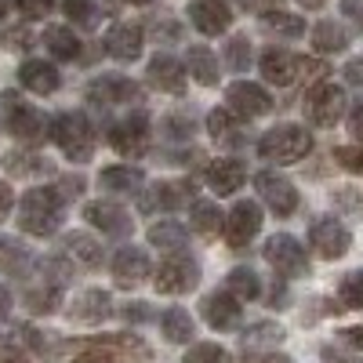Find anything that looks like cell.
Listing matches in <instances>:
<instances>
[{
  "instance_id": "obj_7",
  "label": "cell",
  "mask_w": 363,
  "mask_h": 363,
  "mask_svg": "<svg viewBox=\"0 0 363 363\" xmlns=\"http://www.w3.org/2000/svg\"><path fill=\"white\" fill-rule=\"evenodd\" d=\"M345 113V91L335 84H316L306 95V116L316 128H335Z\"/></svg>"
},
{
  "instance_id": "obj_23",
  "label": "cell",
  "mask_w": 363,
  "mask_h": 363,
  "mask_svg": "<svg viewBox=\"0 0 363 363\" xmlns=\"http://www.w3.org/2000/svg\"><path fill=\"white\" fill-rule=\"evenodd\" d=\"M99 186L116 193V196H135L142 186H145V174L138 167H106L99 174Z\"/></svg>"
},
{
  "instance_id": "obj_50",
  "label": "cell",
  "mask_w": 363,
  "mask_h": 363,
  "mask_svg": "<svg viewBox=\"0 0 363 363\" xmlns=\"http://www.w3.org/2000/svg\"><path fill=\"white\" fill-rule=\"evenodd\" d=\"M69 363H116L109 352H99V349H91V352H84V356H77V359H69Z\"/></svg>"
},
{
  "instance_id": "obj_35",
  "label": "cell",
  "mask_w": 363,
  "mask_h": 363,
  "mask_svg": "<svg viewBox=\"0 0 363 363\" xmlns=\"http://www.w3.org/2000/svg\"><path fill=\"white\" fill-rule=\"evenodd\" d=\"M262 26L272 29V33H280V37H301L306 33L301 15H287V11H262Z\"/></svg>"
},
{
  "instance_id": "obj_49",
  "label": "cell",
  "mask_w": 363,
  "mask_h": 363,
  "mask_svg": "<svg viewBox=\"0 0 363 363\" xmlns=\"http://www.w3.org/2000/svg\"><path fill=\"white\" fill-rule=\"evenodd\" d=\"M11 207H15V193H11V186H4V182H0V222L8 218Z\"/></svg>"
},
{
  "instance_id": "obj_14",
  "label": "cell",
  "mask_w": 363,
  "mask_h": 363,
  "mask_svg": "<svg viewBox=\"0 0 363 363\" xmlns=\"http://www.w3.org/2000/svg\"><path fill=\"white\" fill-rule=\"evenodd\" d=\"M84 218L95 225V229L109 233V236H131V229H135V222L128 218V211L120 207V203H109V200L87 203V207H84Z\"/></svg>"
},
{
  "instance_id": "obj_55",
  "label": "cell",
  "mask_w": 363,
  "mask_h": 363,
  "mask_svg": "<svg viewBox=\"0 0 363 363\" xmlns=\"http://www.w3.org/2000/svg\"><path fill=\"white\" fill-rule=\"evenodd\" d=\"M128 320H149V309L145 306H131L128 309Z\"/></svg>"
},
{
  "instance_id": "obj_27",
  "label": "cell",
  "mask_w": 363,
  "mask_h": 363,
  "mask_svg": "<svg viewBox=\"0 0 363 363\" xmlns=\"http://www.w3.org/2000/svg\"><path fill=\"white\" fill-rule=\"evenodd\" d=\"M186 229H182L178 222H157L153 229H149V244L167 251V255H186Z\"/></svg>"
},
{
  "instance_id": "obj_42",
  "label": "cell",
  "mask_w": 363,
  "mask_h": 363,
  "mask_svg": "<svg viewBox=\"0 0 363 363\" xmlns=\"http://www.w3.org/2000/svg\"><path fill=\"white\" fill-rule=\"evenodd\" d=\"M335 157L349 174H363V145H342V149H335Z\"/></svg>"
},
{
  "instance_id": "obj_39",
  "label": "cell",
  "mask_w": 363,
  "mask_h": 363,
  "mask_svg": "<svg viewBox=\"0 0 363 363\" xmlns=\"http://www.w3.org/2000/svg\"><path fill=\"white\" fill-rule=\"evenodd\" d=\"M62 11L77 22V26H95L99 22V4L95 0H62Z\"/></svg>"
},
{
  "instance_id": "obj_2",
  "label": "cell",
  "mask_w": 363,
  "mask_h": 363,
  "mask_svg": "<svg viewBox=\"0 0 363 363\" xmlns=\"http://www.w3.org/2000/svg\"><path fill=\"white\" fill-rule=\"evenodd\" d=\"M309 149H313V135L298 124H277L258 142V153L269 164H298L309 157Z\"/></svg>"
},
{
  "instance_id": "obj_56",
  "label": "cell",
  "mask_w": 363,
  "mask_h": 363,
  "mask_svg": "<svg viewBox=\"0 0 363 363\" xmlns=\"http://www.w3.org/2000/svg\"><path fill=\"white\" fill-rule=\"evenodd\" d=\"M244 4H247V8H255V11H265L269 0H244Z\"/></svg>"
},
{
  "instance_id": "obj_25",
  "label": "cell",
  "mask_w": 363,
  "mask_h": 363,
  "mask_svg": "<svg viewBox=\"0 0 363 363\" xmlns=\"http://www.w3.org/2000/svg\"><path fill=\"white\" fill-rule=\"evenodd\" d=\"M113 309H109V294L106 291H84L77 301H73V309H69V316L77 320V323H99V320H106Z\"/></svg>"
},
{
  "instance_id": "obj_51",
  "label": "cell",
  "mask_w": 363,
  "mask_h": 363,
  "mask_svg": "<svg viewBox=\"0 0 363 363\" xmlns=\"http://www.w3.org/2000/svg\"><path fill=\"white\" fill-rule=\"evenodd\" d=\"M342 342L352 345V349H363V327H345L342 330Z\"/></svg>"
},
{
  "instance_id": "obj_24",
  "label": "cell",
  "mask_w": 363,
  "mask_h": 363,
  "mask_svg": "<svg viewBox=\"0 0 363 363\" xmlns=\"http://www.w3.org/2000/svg\"><path fill=\"white\" fill-rule=\"evenodd\" d=\"M193 196L189 186H174V182H157L149 196H142V211H174L178 203H186Z\"/></svg>"
},
{
  "instance_id": "obj_9",
  "label": "cell",
  "mask_w": 363,
  "mask_h": 363,
  "mask_svg": "<svg viewBox=\"0 0 363 363\" xmlns=\"http://www.w3.org/2000/svg\"><path fill=\"white\" fill-rule=\"evenodd\" d=\"M225 102H229V113H233V116H244V120L265 116V113L272 109V95H269L262 84H251V80H236V84H229Z\"/></svg>"
},
{
  "instance_id": "obj_45",
  "label": "cell",
  "mask_w": 363,
  "mask_h": 363,
  "mask_svg": "<svg viewBox=\"0 0 363 363\" xmlns=\"http://www.w3.org/2000/svg\"><path fill=\"white\" fill-rule=\"evenodd\" d=\"M0 265H22V251L11 240H0Z\"/></svg>"
},
{
  "instance_id": "obj_52",
  "label": "cell",
  "mask_w": 363,
  "mask_h": 363,
  "mask_svg": "<svg viewBox=\"0 0 363 363\" xmlns=\"http://www.w3.org/2000/svg\"><path fill=\"white\" fill-rule=\"evenodd\" d=\"M345 80L349 84H363V58H352V62L345 66Z\"/></svg>"
},
{
  "instance_id": "obj_29",
  "label": "cell",
  "mask_w": 363,
  "mask_h": 363,
  "mask_svg": "<svg viewBox=\"0 0 363 363\" xmlns=\"http://www.w3.org/2000/svg\"><path fill=\"white\" fill-rule=\"evenodd\" d=\"M207 131H211V138H215V142H244V128H240L236 124V116L229 113V109H211L207 113Z\"/></svg>"
},
{
  "instance_id": "obj_40",
  "label": "cell",
  "mask_w": 363,
  "mask_h": 363,
  "mask_svg": "<svg viewBox=\"0 0 363 363\" xmlns=\"http://www.w3.org/2000/svg\"><path fill=\"white\" fill-rule=\"evenodd\" d=\"M284 338V330L277 323H255L247 335H244V345L247 349H258V345H272V342H280Z\"/></svg>"
},
{
  "instance_id": "obj_57",
  "label": "cell",
  "mask_w": 363,
  "mask_h": 363,
  "mask_svg": "<svg viewBox=\"0 0 363 363\" xmlns=\"http://www.w3.org/2000/svg\"><path fill=\"white\" fill-rule=\"evenodd\" d=\"M298 4H306V8H320L323 0H298Z\"/></svg>"
},
{
  "instance_id": "obj_34",
  "label": "cell",
  "mask_w": 363,
  "mask_h": 363,
  "mask_svg": "<svg viewBox=\"0 0 363 363\" xmlns=\"http://www.w3.org/2000/svg\"><path fill=\"white\" fill-rule=\"evenodd\" d=\"M225 287H229V294L236 301H251V298L262 294V284H258V277H255L251 269H233L229 277H225Z\"/></svg>"
},
{
  "instance_id": "obj_20",
  "label": "cell",
  "mask_w": 363,
  "mask_h": 363,
  "mask_svg": "<svg viewBox=\"0 0 363 363\" xmlns=\"http://www.w3.org/2000/svg\"><path fill=\"white\" fill-rule=\"evenodd\" d=\"M149 84L167 95H186V66H178V58L171 55H157L149 62Z\"/></svg>"
},
{
  "instance_id": "obj_19",
  "label": "cell",
  "mask_w": 363,
  "mask_h": 363,
  "mask_svg": "<svg viewBox=\"0 0 363 363\" xmlns=\"http://www.w3.org/2000/svg\"><path fill=\"white\" fill-rule=\"evenodd\" d=\"M262 73H265L269 84L287 87V84H294V80L301 77V58H294V55L284 51V48H269V51L262 55Z\"/></svg>"
},
{
  "instance_id": "obj_33",
  "label": "cell",
  "mask_w": 363,
  "mask_h": 363,
  "mask_svg": "<svg viewBox=\"0 0 363 363\" xmlns=\"http://www.w3.org/2000/svg\"><path fill=\"white\" fill-rule=\"evenodd\" d=\"M160 327H164V338L174 342V345H182V342H189V338H193V316H189L186 309H178V306L164 313Z\"/></svg>"
},
{
  "instance_id": "obj_1",
  "label": "cell",
  "mask_w": 363,
  "mask_h": 363,
  "mask_svg": "<svg viewBox=\"0 0 363 363\" xmlns=\"http://www.w3.org/2000/svg\"><path fill=\"white\" fill-rule=\"evenodd\" d=\"M62 196L55 189H29L22 200H18V225L22 233H33V236H51L58 225H62Z\"/></svg>"
},
{
  "instance_id": "obj_43",
  "label": "cell",
  "mask_w": 363,
  "mask_h": 363,
  "mask_svg": "<svg viewBox=\"0 0 363 363\" xmlns=\"http://www.w3.org/2000/svg\"><path fill=\"white\" fill-rule=\"evenodd\" d=\"M15 4H18V11L29 15V18H44V15H51L55 0H15Z\"/></svg>"
},
{
  "instance_id": "obj_21",
  "label": "cell",
  "mask_w": 363,
  "mask_h": 363,
  "mask_svg": "<svg viewBox=\"0 0 363 363\" xmlns=\"http://www.w3.org/2000/svg\"><path fill=\"white\" fill-rule=\"evenodd\" d=\"M106 51L113 58H120V62H135L142 55V29L131 22H116L106 33Z\"/></svg>"
},
{
  "instance_id": "obj_54",
  "label": "cell",
  "mask_w": 363,
  "mask_h": 363,
  "mask_svg": "<svg viewBox=\"0 0 363 363\" xmlns=\"http://www.w3.org/2000/svg\"><path fill=\"white\" fill-rule=\"evenodd\" d=\"M11 313V294H8V287L4 284H0V320H4Z\"/></svg>"
},
{
  "instance_id": "obj_5",
  "label": "cell",
  "mask_w": 363,
  "mask_h": 363,
  "mask_svg": "<svg viewBox=\"0 0 363 363\" xmlns=\"http://www.w3.org/2000/svg\"><path fill=\"white\" fill-rule=\"evenodd\" d=\"M262 251H265V262L277 272H284V277H309V255L294 236H287V233L269 236Z\"/></svg>"
},
{
  "instance_id": "obj_11",
  "label": "cell",
  "mask_w": 363,
  "mask_h": 363,
  "mask_svg": "<svg viewBox=\"0 0 363 363\" xmlns=\"http://www.w3.org/2000/svg\"><path fill=\"white\" fill-rule=\"evenodd\" d=\"M255 186H258L262 200L269 203V211H272L277 218L294 215V207H298V189L291 186L284 174H277V171H262V174L255 178Z\"/></svg>"
},
{
  "instance_id": "obj_46",
  "label": "cell",
  "mask_w": 363,
  "mask_h": 363,
  "mask_svg": "<svg viewBox=\"0 0 363 363\" xmlns=\"http://www.w3.org/2000/svg\"><path fill=\"white\" fill-rule=\"evenodd\" d=\"M349 131L363 142V99H359V102H352V109H349Z\"/></svg>"
},
{
  "instance_id": "obj_48",
  "label": "cell",
  "mask_w": 363,
  "mask_h": 363,
  "mask_svg": "<svg viewBox=\"0 0 363 363\" xmlns=\"http://www.w3.org/2000/svg\"><path fill=\"white\" fill-rule=\"evenodd\" d=\"M244 363H291L284 352H247Z\"/></svg>"
},
{
  "instance_id": "obj_37",
  "label": "cell",
  "mask_w": 363,
  "mask_h": 363,
  "mask_svg": "<svg viewBox=\"0 0 363 363\" xmlns=\"http://www.w3.org/2000/svg\"><path fill=\"white\" fill-rule=\"evenodd\" d=\"M338 298H342V306H345V309H363V269L349 272V277L342 280Z\"/></svg>"
},
{
  "instance_id": "obj_13",
  "label": "cell",
  "mask_w": 363,
  "mask_h": 363,
  "mask_svg": "<svg viewBox=\"0 0 363 363\" xmlns=\"http://www.w3.org/2000/svg\"><path fill=\"white\" fill-rule=\"evenodd\" d=\"M186 15L203 37H218L233 26V11H229L225 0H193V4L186 8Z\"/></svg>"
},
{
  "instance_id": "obj_59",
  "label": "cell",
  "mask_w": 363,
  "mask_h": 363,
  "mask_svg": "<svg viewBox=\"0 0 363 363\" xmlns=\"http://www.w3.org/2000/svg\"><path fill=\"white\" fill-rule=\"evenodd\" d=\"M128 4H149V0H128Z\"/></svg>"
},
{
  "instance_id": "obj_17",
  "label": "cell",
  "mask_w": 363,
  "mask_h": 363,
  "mask_svg": "<svg viewBox=\"0 0 363 363\" xmlns=\"http://www.w3.org/2000/svg\"><path fill=\"white\" fill-rule=\"evenodd\" d=\"M200 316L207 320V327H215V330H233L240 323V301L229 291H215V294L203 298Z\"/></svg>"
},
{
  "instance_id": "obj_16",
  "label": "cell",
  "mask_w": 363,
  "mask_h": 363,
  "mask_svg": "<svg viewBox=\"0 0 363 363\" xmlns=\"http://www.w3.org/2000/svg\"><path fill=\"white\" fill-rule=\"evenodd\" d=\"M244 182H247V164L236 160V157H222V160H215L207 167V186L218 196H233Z\"/></svg>"
},
{
  "instance_id": "obj_8",
  "label": "cell",
  "mask_w": 363,
  "mask_h": 363,
  "mask_svg": "<svg viewBox=\"0 0 363 363\" xmlns=\"http://www.w3.org/2000/svg\"><path fill=\"white\" fill-rule=\"evenodd\" d=\"M200 284V265L189 255H171L157 269V291L160 294H189Z\"/></svg>"
},
{
  "instance_id": "obj_53",
  "label": "cell",
  "mask_w": 363,
  "mask_h": 363,
  "mask_svg": "<svg viewBox=\"0 0 363 363\" xmlns=\"http://www.w3.org/2000/svg\"><path fill=\"white\" fill-rule=\"evenodd\" d=\"M0 363H29V359L15 345H0Z\"/></svg>"
},
{
  "instance_id": "obj_41",
  "label": "cell",
  "mask_w": 363,
  "mask_h": 363,
  "mask_svg": "<svg viewBox=\"0 0 363 363\" xmlns=\"http://www.w3.org/2000/svg\"><path fill=\"white\" fill-rule=\"evenodd\" d=\"M225 62H229L236 73H244V69H247V62H251V44H247V37L229 40V48H225Z\"/></svg>"
},
{
  "instance_id": "obj_12",
  "label": "cell",
  "mask_w": 363,
  "mask_h": 363,
  "mask_svg": "<svg viewBox=\"0 0 363 363\" xmlns=\"http://www.w3.org/2000/svg\"><path fill=\"white\" fill-rule=\"evenodd\" d=\"M262 229V211L255 200H236L233 211L225 215V240L233 247H247L251 240L258 236Z\"/></svg>"
},
{
  "instance_id": "obj_4",
  "label": "cell",
  "mask_w": 363,
  "mask_h": 363,
  "mask_svg": "<svg viewBox=\"0 0 363 363\" xmlns=\"http://www.w3.org/2000/svg\"><path fill=\"white\" fill-rule=\"evenodd\" d=\"M0 109H4V116H8V131L18 138V142H26V145H40L44 138H48V116L37 109V106H29V102H22L18 95H0Z\"/></svg>"
},
{
  "instance_id": "obj_28",
  "label": "cell",
  "mask_w": 363,
  "mask_h": 363,
  "mask_svg": "<svg viewBox=\"0 0 363 363\" xmlns=\"http://www.w3.org/2000/svg\"><path fill=\"white\" fill-rule=\"evenodd\" d=\"M44 48L55 55V58H77L80 55V40H77V33L69 26H48L44 29Z\"/></svg>"
},
{
  "instance_id": "obj_6",
  "label": "cell",
  "mask_w": 363,
  "mask_h": 363,
  "mask_svg": "<svg viewBox=\"0 0 363 363\" xmlns=\"http://www.w3.org/2000/svg\"><path fill=\"white\" fill-rule=\"evenodd\" d=\"M109 145H113V153H120L124 160H138L145 149H149V120L142 113L124 116L120 124H113Z\"/></svg>"
},
{
  "instance_id": "obj_32",
  "label": "cell",
  "mask_w": 363,
  "mask_h": 363,
  "mask_svg": "<svg viewBox=\"0 0 363 363\" xmlns=\"http://www.w3.org/2000/svg\"><path fill=\"white\" fill-rule=\"evenodd\" d=\"M222 225H225V218H222L218 203H211V200H196V203H193V233L215 236Z\"/></svg>"
},
{
  "instance_id": "obj_3",
  "label": "cell",
  "mask_w": 363,
  "mask_h": 363,
  "mask_svg": "<svg viewBox=\"0 0 363 363\" xmlns=\"http://www.w3.org/2000/svg\"><path fill=\"white\" fill-rule=\"evenodd\" d=\"M51 138L77 164L91 160V153H95V131H91V120L84 113H58L51 120Z\"/></svg>"
},
{
  "instance_id": "obj_18",
  "label": "cell",
  "mask_w": 363,
  "mask_h": 363,
  "mask_svg": "<svg viewBox=\"0 0 363 363\" xmlns=\"http://www.w3.org/2000/svg\"><path fill=\"white\" fill-rule=\"evenodd\" d=\"M18 80L22 87H29L33 95H55L58 84H62V73H58L51 62H40V58H26L18 66Z\"/></svg>"
},
{
  "instance_id": "obj_36",
  "label": "cell",
  "mask_w": 363,
  "mask_h": 363,
  "mask_svg": "<svg viewBox=\"0 0 363 363\" xmlns=\"http://www.w3.org/2000/svg\"><path fill=\"white\" fill-rule=\"evenodd\" d=\"M26 306L29 313H55L58 306V284H37L26 291Z\"/></svg>"
},
{
  "instance_id": "obj_10",
  "label": "cell",
  "mask_w": 363,
  "mask_h": 363,
  "mask_svg": "<svg viewBox=\"0 0 363 363\" xmlns=\"http://www.w3.org/2000/svg\"><path fill=\"white\" fill-rule=\"evenodd\" d=\"M309 244L316 247L320 258L335 262V258H342V255L352 247V233H349L338 218H316L313 229H309Z\"/></svg>"
},
{
  "instance_id": "obj_15",
  "label": "cell",
  "mask_w": 363,
  "mask_h": 363,
  "mask_svg": "<svg viewBox=\"0 0 363 363\" xmlns=\"http://www.w3.org/2000/svg\"><path fill=\"white\" fill-rule=\"evenodd\" d=\"M149 277V255L142 247H120L113 258V280L116 287H138Z\"/></svg>"
},
{
  "instance_id": "obj_22",
  "label": "cell",
  "mask_w": 363,
  "mask_h": 363,
  "mask_svg": "<svg viewBox=\"0 0 363 363\" xmlns=\"http://www.w3.org/2000/svg\"><path fill=\"white\" fill-rule=\"evenodd\" d=\"M87 99L99 102V106H116V102H128L135 99V84L124 77H99L95 84L87 87Z\"/></svg>"
},
{
  "instance_id": "obj_30",
  "label": "cell",
  "mask_w": 363,
  "mask_h": 363,
  "mask_svg": "<svg viewBox=\"0 0 363 363\" xmlns=\"http://www.w3.org/2000/svg\"><path fill=\"white\" fill-rule=\"evenodd\" d=\"M62 244H66V255H73L80 265H91V269L102 265V244H99V240H91L87 233H69Z\"/></svg>"
},
{
  "instance_id": "obj_47",
  "label": "cell",
  "mask_w": 363,
  "mask_h": 363,
  "mask_svg": "<svg viewBox=\"0 0 363 363\" xmlns=\"http://www.w3.org/2000/svg\"><path fill=\"white\" fill-rule=\"evenodd\" d=\"M26 40H29V33H26V29H8V33H4V37H0V44H8V48H15V51H22V48H29Z\"/></svg>"
},
{
  "instance_id": "obj_38",
  "label": "cell",
  "mask_w": 363,
  "mask_h": 363,
  "mask_svg": "<svg viewBox=\"0 0 363 363\" xmlns=\"http://www.w3.org/2000/svg\"><path fill=\"white\" fill-rule=\"evenodd\" d=\"M182 363H233V356L222 345H215V342H200V345H193L186 352V359H182Z\"/></svg>"
},
{
  "instance_id": "obj_58",
  "label": "cell",
  "mask_w": 363,
  "mask_h": 363,
  "mask_svg": "<svg viewBox=\"0 0 363 363\" xmlns=\"http://www.w3.org/2000/svg\"><path fill=\"white\" fill-rule=\"evenodd\" d=\"M8 15V0H0V18H4Z\"/></svg>"
},
{
  "instance_id": "obj_26",
  "label": "cell",
  "mask_w": 363,
  "mask_h": 363,
  "mask_svg": "<svg viewBox=\"0 0 363 363\" xmlns=\"http://www.w3.org/2000/svg\"><path fill=\"white\" fill-rule=\"evenodd\" d=\"M186 73H193L196 77V84H203V87H215L218 84V58L211 55L207 48H189V58H186Z\"/></svg>"
},
{
  "instance_id": "obj_44",
  "label": "cell",
  "mask_w": 363,
  "mask_h": 363,
  "mask_svg": "<svg viewBox=\"0 0 363 363\" xmlns=\"http://www.w3.org/2000/svg\"><path fill=\"white\" fill-rule=\"evenodd\" d=\"M342 15L363 33V0H342Z\"/></svg>"
},
{
  "instance_id": "obj_31",
  "label": "cell",
  "mask_w": 363,
  "mask_h": 363,
  "mask_svg": "<svg viewBox=\"0 0 363 363\" xmlns=\"http://www.w3.org/2000/svg\"><path fill=\"white\" fill-rule=\"evenodd\" d=\"M345 44H349V33H345L338 22H320V26L313 29V48H316L320 55L345 51Z\"/></svg>"
}]
</instances>
